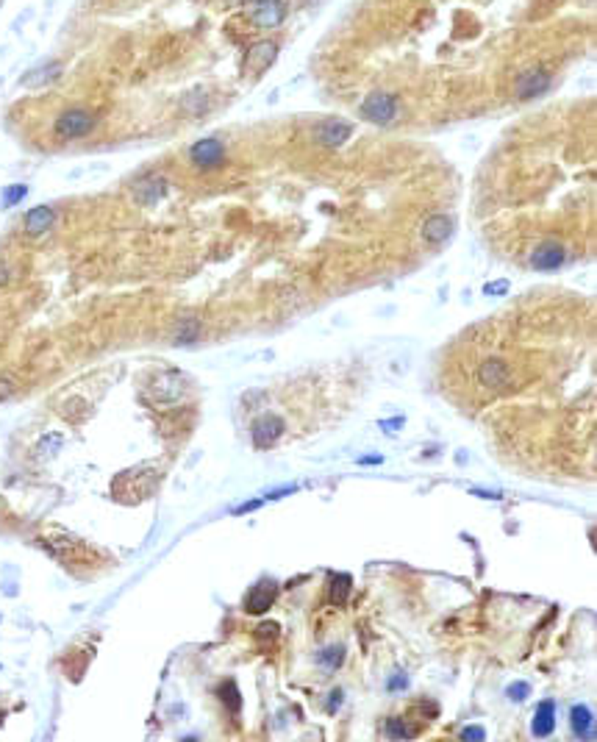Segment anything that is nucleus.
I'll use <instances>...</instances> for the list:
<instances>
[{"label": "nucleus", "instance_id": "nucleus-1", "mask_svg": "<svg viewBox=\"0 0 597 742\" xmlns=\"http://www.w3.org/2000/svg\"><path fill=\"white\" fill-rule=\"evenodd\" d=\"M361 117L375 125H389L397 117V98L389 92H372L361 103Z\"/></svg>", "mask_w": 597, "mask_h": 742}, {"label": "nucleus", "instance_id": "nucleus-2", "mask_svg": "<svg viewBox=\"0 0 597 742\" xmlns=\"http://www.w3.org/2000/svg\"><path fill=\"white\" fill-rule=\"evenodd\" d=\"M95 128V114L86 109H67L59 120H56V134L62 139H78L86 136Z\"/></svg>", "mask_w": 597, "mask_h": 742}, {"label": "nucleus", "instance_id": "nucleus-3", "mask_svg": "<svg viewBox=\"0 0 597 742\" xmlns=\"http://www.w3.org/2000/svg\"><path fill=\"white\" fill-rule=\"evenodd\" d=\"M189 159L194 167H201V170H214L223 164L226 159V147L220 139L209 136V139H201V142H194L192 150H189Z\"/></svg>", "mask_w": 597, "mask_h": 742}, {"label": "nucleus", "instance_id": "nucleus-4", "mask_svg": "<svg viewBox=\"0 0 597 742\" xmlns=\"http://www.w3.org/2000/svg\"><path fill=\"white\" fill-rule=\"evenodd\" d=\"M550 89V73L542 70V67H533L528 73H522L517 78V98L520 100H531V98H539Z\"/></svg>", "mask_w": 597, "mask_h": 742}, {"label": "nucleus", "instance_id": "nucleus-5", "mask_svg": "<svg viewBox=\"0 0 597 742\" xmlns=\"http://www.w3.org/2000/svg\"><path fill=\"white\" fill-rule=\"evenodd\" d=\"M478 381H481V387H486V390H500V387H506V384L511 381V370H508V364L500 361V359H486V361L478 367Z\"/></svg>", "mask_w": 597, "mask_h": 742}, {"label": "nucleus", "instance_id": "nucleus-6", "mask_svg": "<svg viewBox=\"0 0 597 742\" xmlns=\"http://www.w3.org/2000/svg\"><path fill=\"white\" fill-rule=\"evenodd\" d=\"M275 56H278V45L275 42H267V39L264 42H256L245 53V70H250L253 75H261L275 62Z\"/></svg>", "mask_w": 597, "mask_h": 742}, {"label": "nucleus", "instance_id": "nucleus-7", "mask_svg": "<svg viewBox=\"0 0 597 742\" xmlns=\"http://www.w3.org/2000/svg\"><path fill=\"white\" fill-rule=\"evenodd\" d=\"M353 134L350 123L345 120H322L317 128H314V139L325 147H339L342 142H347V136Z\"/></svg>", "mask_w": 597, "mask_h": 742}, {"label": "nucleus", "instance_id": "nucleus-8", "mask_svg": "<svg viewBox=\"0 0 597 742\" xmlns=\"http://www.w3.org/2000/svg\"><path fill=\"white\" fill-rule=\"evenodd\" d=\"M450 237H453V217H448V215H434V217L425 220V226H423V239H425L431 248H442Z\"/></svg>", "mask_w": 597, "mask_h": 742}, {"label": "nucleus", "instance_id": "nucleus-9", "mask_svg": "<svg viewBox=\"0 0 597 742\" xmlns=\"http://www.w3.org/2000/svg\"><path fill=\"white\" fill-rule=\"evenodd\" d=\"M281 434H284V420L275 417V415H267V417L256 420L253 423V431H250L256 448H270Z\"/></svg>", "mask_w": 597, "mask_h": 742}, {"label": "nucleus", "instance_id": "nucleus-10", "mask_svg": "<svg viewBox=\"0 0 597 742\" xmlns=\"http://www.w3.org/2000/svg\"><path fill=\"white\" fill-rule=\"evenodd\" d=\"M284 15H286V6L281 0H259V6L250 12V20L259 28H273L284 23Z\"/></svg>", "mask_w": 597, "mask_h": 742}, {"label": "nucleus", "instance_id": "nucleus-11", "mask_svg": "<svg viewBox=\"0 0 597 742\" xmlns=\"http://www.w3.org/2000/svg\"><path fill=\"white\" fill-rule=\"evenodd\" d=\"M275 592H278V587H275V581H259L250 592H248V598H245V609L250 612V615H261V612H267L270 606H273V601H275Z\"/></svg>", "mask_w": 597, "mask_h": 742}, {"label": "nucleus", "instance_id": "nucleus-12", "mask_svg": "<svg viewBox=\"0 0 597 742\" xmlns=\"http://www.w3.org/2000/svg\"><path fill=\"white\" fill-rule=\"evenodd\" d=\"M561 264H564V248L558 242H542L531 256L533 270H558Z\"/></svg>", "mask_w": 597, "mask_h": 742}, {"label": "nucleus", "instance_id": "nucleus-13", "mask_svg": "<svg viewBox=\"0 0 597 742\" xmlns=\"http://www.w3.org/2000/svg\"><path fill=\"white\" fill-rule=\"evenodd\" d=\"M555 728V700H542L533 712V723H531V731L536 736H550Z\"/></svg>", "mask_w": 597, "mask_h": 742}, {"label": "nucleus", "instance_id": "nucleus-14", "mask_svg": "<svg viewBox=\"0 0 597 742\" xmlns=\"http://www.w3.org/2000/svg\"><path fill=\"white\" fill-rule=\"evenodd\" d=\"M164 192H167V181H164V178H158V175L142 178V181H136V187H134L136 201H139V203H145V206L156 203V201H158Z\"/></svg>", "mask_w": 597, "mask_h": 742}, {"label": "nucleus", "instance_id": "nucleus-15", "mask_svg": "<svg viewBox=\"0 0 597 742\" xmlns=\"http://www.w3.org/2000/svg\"><path fill=\"white\" fill-rule=\"evenodd\" d=\"M53 220H56V212L50 206H37V209H31L26 215V231L31 237H42L53 226Z\"/></svg>", "mask_w": 597, "mask_h": 742}, {"label": "nucleus", "instance_id": "nucleus-16", "mask_svg": "<svg viewBox=\"0 0 597 742\" xmlns=\"http://www.w3.org/2000/svg\"><path fill=\"white\" fill-rule=\"evenodd\" d=\"M569 725H572V734L580 736V739H591L594 736V728H591V712L583 706V703H575L569 709Z\"/></svg>", "mask_w": 597, "mask_h": 742}, {"label": "nucleus", "instance_id": "nucleus-17", "mask_svg": "<svg viewBox=\"0 0 597 742\" xmlns=\"http://www.w3.org/2000/svg\"><path fill=\"white\" fill-rule=\"evenodd\" d=\"M350 576H345V573H339V576H333L331 579V604L333 606H345L347 604V595H350Z\"/></svg>", "mask_w": 597, "mask_h": 742}, {"label": "nucleus", "instance_id": "nucleus-18", "mask_svg": "<svg viewBox=\"0 0 597 742\" xmlns=\"http://www.w3.org/2000/svg\"><path fill=\"white\" fill-rule=\"evenodd\" d=\"M386 736H392V739L417 736V728L406 725V720H401V717H392V720H386Z\"/></svg>", "mask_w": 597, "mask_h": 742}, {"label": "nucleus", "instance_id": "nucleus-19", "mask_svg": "<svg viewBox=\"0 0 597 742\" xmlns=\"http://www.w3.org/2000/svg\"><path fill=\"white\" fill-rule=\"evenodd\" d=\"M342 659H345V651L342 648H325L322 653H317V662L322 667H328V670H336L342 664Z\"/></svg>", "mask_w": 597, "mask_h": 742}, {"label": "nucleus", "instance_id": "nucleus-20", "mask_svg": "<svg viewBox=\"0 0 597 742\" xmlns=\"http://www.w3.org/2000/svg\"><path fill=\"white\" fill-rule=\"evenodd\" d=\"M26 195H28V187H26V183H15V187H6V190H3V206L12 209V206H17Z\"/></svg>", "mask_w": 597, "mask_h": 742}, {"label": "nucleus", "instance_id": "nucleus-21", "mask_svg": "<svg viewBox=\"0 0 597 742\" xmlns=\"http://www.w3.org/2000/svg\"><path fill=\"white\" fill-rule=\"evenodd\" d=\"M506 695H508L511 700H517V703H520V700H525V698L531 695V687H528V684H522V681H517V684H511V687H508V692H506Z\"/></svg>", "mask_w": 597, "mask_h": 742}, {"label": "nucleus", "instance_id": "nucleus-22", "mask_svg": "<svg viewBox=\"0 0 597 742\" xmlns=\"http://www.w3.org/2000/svg\"><path fill=\"white\" fill-rule=\"evenodd\" d=\"M194 336H197V323H194V320H189V323H186V328H181V331H178V345H186V342H192Z\"/></svg>", "mask_w": 597, "mask_h": 742}, {"label": "nucleus", "instance_id": "nucleus-23", "mask_svg": "<svg viewBox=\"0 0 597 742\" xmlns=\"http://www.w3.org/2000/svg\"><path fill=\"white\" fill-rule=\"evenodd\" d=\"M223 687L228 689V698L223 695V700H228V703H231V709H234V712H239V706H242V700H239V692H237V684H234V681H228V684H223Z\"/></svg>", "mask_w": 597, "mask_h": 742}, {"label": "nucleus", "instance_id": "nucleus-24", "mask_svg": "<svg viewBox=\"0 0 597 742\" xmlns=\"http://www.w3.org/2000/svg\"><path fill=\"white\" fill-rule=\"evenodd\" d=\"M506 289H508V281H497V284H486V287H484L486 295H503Z\"/></svg>", "mask_w": 597, "mask_h": 742}, {"label": "nucleus", "instance_id": "nucleus-25", "mask_svg": "<svg viewBox=\"0 0 597 742\" xmlns=\"http://www.w3.org/2000/svg\"><path fill=\"white\" fill-rule=\"evenodd\" d=\"M461 739H486V731L484 728H464Z\"/></svg>", "mask_w": 597, "mask_h": 742}, {"label": "nucleus", "instance_id": "nucleus-26", "mask_svg": "<svg viewBox=\"0 0 597 742\" xmlns=\"http://www.w3.org/2000/svg\"><path fill=\"white\" fill-rule=\"evenodd\" d=\"M292 492H297V487H295V484H289V487H281V489H273V492H270L267 498H270V500H278L281 495H292Z\"/></svg>", "mask_w": 597, "mask_h": 742}, {"label": "nucleus", "instance_id": "nucleus-27", "mask_svg": "<svg viewBox=\"0 0 597 742\" xmlns=\"http://www.w3.org/2000/svg\"><path fill=\"white\" fill-rule=\"evenodd\" d=\"M261 503H264V500H250V503H242V506H237V509H234V514H248V512H256Z\"/></svg>", "mask_w": 597, "mask_h": 742}, {"label": "nucleus", "instance_id": "nucleus-28", "mask_svg": "<svg viewBox=\"0 0 597 742\" xmlns=\"http://www.w3.org/2000/svg\"><path fill=\"white\" fill-rule=\"evenodd\" d=\"M401 426H403V417H394V420H383V423H380V428H383V431H392V428H401Z\"/></svg>", "mask_w": 597, "mask_h": 742}, {"label": "nucleus", "instance_id": "nucleus-29", "mask_svg": "<svg viewBox=\"0 0 597 742\" xmlns=\"http://www.w3.org/2000/svg\"><path fill=\"white\" fill-rule=\"evenodd\" d=\"M12 392H15V387H12V381H9V379L0 381V398H9Z\"/></svg>", "mask_w": 597, "mask_h": 742}, {"label": "nucleus", "instance_id": "nucleus-30", "mask_svg": "<svg viewBox=\"0 0 597 742\" xmlns=\"http://www.w3.org/2000/svg\"><path fill=\"white\" fill-rule=\"evenodd\" d=\"M339 703H342V692L336 689V692H331V703H328V712H333V709H339Z\"/></svg>", "mask_w": 597, "mask_h": 742}, {"label": "nucleus", "instance_id": "nucleus-31", "mask_svg": "<svg viewBox=\"0 0 597 742\" xmlns=\"http://www.w3.org/2000/svg\"><path fill=\"white\" fill-rule=\"evenodd\" d=\"M383 462V456L380 453H375V456H364V459H358V464H380Z\"/></svg>", "mask_w": 597, "mask_h": 742}, {"label": "nucleus", "instance_id": "nucleus-32", "mask_svg": "<svg viewBox=\"0 0 597 742\" xmlns=\"http://www.w3.org/2000/svg\"><path fill=\"white\" fill-rule=\"evenodd\" d=\"M401 687H406V676H397L389 681V689H401Z\"/></svg>", "mask_w": 597, "mask_h": 742}, {"label": "nucleus", "instance_id": "nucleus-33", "mask_svg": "<svg viewBox=\"0 0 597 742\" xmlns=\"http://www.w3.org/2000/svg\"><path fill=\"white\" fill-rule=\"evenodd\" d=\"M226 3H239V0H226Z\"/></svg>", "mask_w": 597, "mask_h": 742}]
</instances>
